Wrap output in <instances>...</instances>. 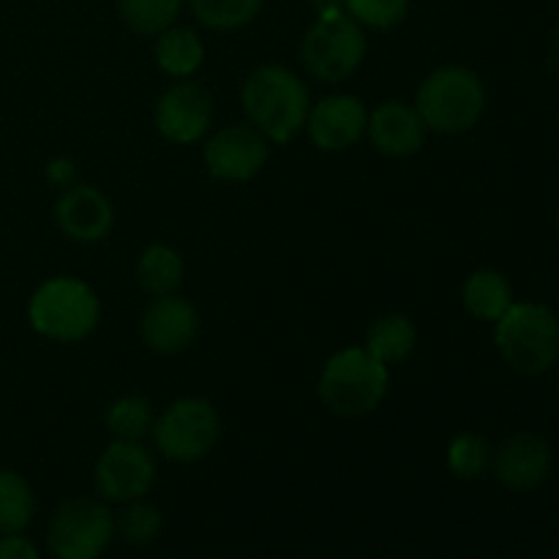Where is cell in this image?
I'll use <instances>...</instances> for the list:
<instances>
[{
  "mask_svg": "<svg viewBox=\"0 0 559 559\" xmlns=\"http://www.w3.org/2000/svg\"><path fill=\"white\" fill-rule=\"evenodd\" d=\"M249 123L267 142L287 145L306 129L311 98L306 82L287 66L265 63L251 71L240 91Z\"/></svg>",
  "mask_w": 559,
  "mask_h": 559,
  "instance_id": "6da1fadb",
  "label": "cell"
},
{
  "mask_svg": "<svg viewBox=\"0 0 559 559\" xmlns=\"http://www.w3.org/2000/svg\"><path fill=\"white\" fill-rule=\"evenodd\" d=\"M27 320L38 336L58 344H76L102 322L96 289L74 276H52L33 293Z\"/></svg>",
  "mask_w": 559,
  "mask_h": 559,
  "instance_id": "7a4b0ae2",
  "label": "cell"
},
{
  "mask_svg": "<svg viewBox=\"0 0 559 559\" xmlns=\"http://www.w3.org/2000/svg\"><path fill=\"white\" fill-rule=\"evenodd\" d=\"M388 366L380 364L366 347L338 349L322 366L320 393L322 404L342 418H364L371 415L388 396Z\"/></svg>",
  "mask_w": 559,
  "mask_h": 559,
  "instance_id": "3957f363",
  "label": "cell"
},
{
  "mask_svg": "<svg viewBox=\"0 0 559 559\" xmlns=\"http://www.w3.org/2000/svg\"><path fill=\"white\" fill-rule=\"evenodd\" d=\"M415 109L435 134H464L478 126L486 109V87L475 71L464 66H442L418 87Z\"/></svg>",
  "mask_w": 559,
  "mask_h": 559,
  "instance_id": "277c9868",
  "label": "cell"
},
{
  "mask_svg": "<svg viewBox=\"0 0 559 559\" xmlns=\"http://www.w3.org/2000/svg\"><path fill=\"white\" fill-rule=\"evenodd\" d=\"M495 342L511 369L544 374L559 358V320L549 306L513 304L497 320Z\"/></svg>",
  "mask_w": 559,
  "mask_h": 559,
  "instance_id": "5b68a950",
  "label": "cell"
},
{
  "mask_svg": "<svg viewBox=\"0 0 559 559\" xmlns=\"http://www.w3.org/2000/svg\"><path fill=\"white\" fill-rule=\"evenodd\" d=\"M366 58V33L347 11L320 14L300 41V63L320 82H344Z\"/></svg>",
  "mask_w": 559,
  "mask_h": 559,
  "instance_id": "8992f818",
  "label": "cell"
},
{
  "mask_svg": "<svg viewBox=\"0 0 559 559\" xmlns=\"http://www.w3.org/2000/svg\"><path fill=\"white\" fill-rule=\"evenodd\" d=\"M222 435V420L216 407L202 396H186L169 404L153 420V445L164 459L178 464H191L205 459L216 448Z\"/></svg>",
  "mask_w": 559,
  "mask_h": 559,
  "instance_id": "52a82bcc",
  "label": "cell"
},
{
  "mask_svg": "<svg viewBox=\"0 0 559 559\" xmlns=\"http://www.w3.org/2000/svg\"><path fill=\"white\" fill-rule=\"evenodd\" d=\"M115 535V516L102 500L71 497L49 524V549L58 559H96Z\"/></svg>",
  "mask_w": 559,
  "mask_h": 559,
  "instance_id": "ba28073f",
  "label": "cell"
},
{
  "mask_svg": "<svg viewBox=\"0 0 559 559\" xmlns=\"http://www.w3.org/2000/svg\"><path fill=\"white\" fill-rule=\"evenodd\" d=\"M271 142L251 123H233L213 131L202 147L205 169L222 183H249L271 156Z\"/></svg>",
  "mask_w": 559,
  "mask_h": 559,
  "instance_id": "9c48e42d",
  "label": "cell"
},
{
  "mask_svg": "<svg viewBox=\"0 0 559 559\" xmlns=\"http://www.w3.org/2000/svg\"><path fill=\"white\" fill-rule=\"evenodd\" d=\"M93 480L104 500L123 506L142 500L156 480V459L142 442L112 440L98 456Z\"/></svg>",
  "mask_w": 559,
  "mask_h": 559,
  "instance_id": "30bf717a",
  "label": "cell"
},
{
  "mask_svg": "<svg viewBox=\"0 0 559 559\" xmlns=\"http://www.w3.org/2000/svg\"><path fill=\"white\" fill-rule=\"evenodd\" d=\"M158 134L173 145H194L213 126V96L202 82L178 80L158 96L153 109Z\"/></svg>",
  "mask_w": 559,
  "mask_h": 559,
  "instance_id": "8fae6325",
  "label": "cell"
},
{
  "mask_svg": "<svg viewBox=\"0 0 559 559\" xmlns=\"http://www.w3.org/2000/svg\"><path fill=\"white\" fill-rule=\"evenodd\" d=\"M366 126H369L366 104L353 93H331V96L320 98L317 104H311L309 118H306L309 140L325 153H338L358 145L366 136Z\"/></svg>",
  "mask_w": 559,
  "mask_h": 559,
  "instance_id": "7c38bea8",
  "label": "cell"
},
{
  "mask_svg": "<svg viewBox=\"0 0 559 559\" xmlns=\"http://www.w3.org/2000/svg\"><path fill=\"white\" fill-rule=\"evenodd\" d=\"M200 333V314L183 295H158L147 304L140 320V336L147 349L158 355H178L194 344Z\"/></svg>",
  "mask_w": 559,
  "mask_h": 559,
  "instance_id": "4fadbf2b",
  "label": "cell"
},
{
  "mask_svg": "<svg viewBox=\"0 0 559 559\" xmlns=\"http://www.w3.org/2000/svg\"><path fill=\"white\" fill-rule=\"evenodd\" d=\"M55 222L66 238L76 243H98L112 233V202L96 186H69L55 202Z\"/></svg>",
  "mask_w": 559,
  "mask_h": 559,
  "instance_id": "5bb4252c",
  "label": "cell"
},
{
  "mask_svg": "<svg viewBox=\"0 0 559 559\" xmlns=\"http://www.w3.org/2000/svg\"><path fill=\"white\" fill-rule=\"evenodd\" d=\"M497 480L511 491H530L546 480L551 469V448L538 435H513L491 456Z\"/></svg>",
  "mask_w": 559,
  "mask_h": 559,
  "instance_id": "9a60e30c",
  "label": "cell"
},
{
  "mask_svg": "<svg viewBox=\"0 0 559 559\" xmlns=\"http://www.w3.org/2000/svg\"><path fill=\"white\" fill-rule=\"evenodd\" d=\"M371 145L391 158H407L420 153L426 145V123L420 120L418 109L404 102H385L369 112V126H366Z\"/></svg>",
  "mask_w": 559,
  "mask_h": 559,
  "instance_id": "2e32d148",
  "label": "cell"
},
{
  "mask_svg": "<svg viewBox=\"0 0 559 559\" xmlns=\"http://www.w3.org/2000/svg\"><path fill=\"white\" fill-rule=\"evenodd\" d=\"M205 60V44L191 27H167L156 36V63L173 80H189Z\"/></svg>",
  "mask_w": 559,
  "mask_h": 559,
  "instance_id": "e0dca14e",
  "label": "cell"
},
{
  "mask_svg": "<svg viewBox=\"0 0 559 559\" xmlns=\"http://www.w3.org/2000/svg\"><path fill=\"white\" fill-rule=\"evenodd\" d=\"M464 309L480 322H497L513 306V289L502 273L475 271L462 289Z\"/></svg>",
  "mask_w": 559,
  "mask_h": 559,
  "instance_id": "ac0fdd59",
  "label": "cell"
},
{
  "mask_svg": "<svg viewBox=\"0 0 559 559\" xmlns=\"http://www.w3.org/2000/svg\"><path fill=\"white\" fill-rule=\"evenodd\" d=\"M186 265L178 249L167 243H153L136 260V282L147 295L158 298V295L178 293L183 284Z\"/></svg>",
  "mask_w": 559,
  "mask_h": 559,
  "instance_id": "d6986e66",
  "label": "cell"
},
{
  "mask_svg": "<svg viewBox=\"0 0 559 559\" xmlns=\"http://www.w3.org/2000/svg\"><path fill=\"white\" fill-rule=\"evenodd\" d=\"M415 342H418V331H415L413 320L404 314L380 317L371 322L369 333H366V349L385 366L407 360L413 355Z\"/></svg>",
  "mask_w": 559,
  "mask_h": 559,
  "instance_id": "ffe728a7",
  "label": "cell"
},
{
  "mask_svg": "<svg viewBox=\"0 0 559 559\" xmlns=\"http://www.w3.org/2000/svg\"><path fill=\"white\" fill-rule=\"evenodd\" d=\"M104 424L112 440L142 442L153 429V407L142 396H120L118 402L109 404Z\"/></svg>",
  "mask_w": 559,
  "mask_h": 559,
  "instance_id": "44dd1931",
  "label": "cell"
},
{
  "mask_svg": "<svg viewBox=\"0 0 559 559\" xmlns=\"http://www.w3.org/2000/svg\"><path fill=\"white\" fill-rule=\"evenodd\" d=\"M186 0H118L120 20L140 36H158L175 25Z\"/></svg>",
  "mask_w": 559,
  "mask_h": 559,
  "instance_id": "7402d4cb",
  "label": "cell"
},
{
  "mask_svg": "<svg viewBox=\"0 0 559 559\" xmlns=\"http://www.w3.org/2000/svg\"><path fill=\"white\" fill-rule=\"evenodd\" d=\"M33 519V491L14 469H0V535H14Z\"/></svg>",
  "mask_w": 559,
  "mask_h": 559,
  "instance_id": "603a6c76",
  "label": "cell"
},
{
  "mask_svg": "<svg viewBox=\"0 0 559 559\" xmlns=\"http://www.w3.org/2000/svg\"><path fill=\"white\" fill-rule=\"evenodd\" d=\"M191 11L202 25L213 31H235L260 14L265 0H189Z\"/></svg>",
  "mask_w": 559,
  "mask_h": 559,
  "instance_id": "cb8c5ba5",
  "label": "cell"
},
{
  "mask_svg": "<svg viewBox=\"0 0 559 559\" xmlns=\"http://www.w3.org/2000/svg\"><path fill=\"white\" fill-rule=\"evenodd\" d=\"M491 464V448L475 431H462L459 437H453L451 445H448V467L456 478L475 480L489 469Z\"/></svg>",
  "mask_w": 559,
  "mask_h": 559,
  "instance_id": "d4e9b609",
  "label": "cell"
},
{
  "mask_svg": "<svg viewBox=\"0 0 559 559\" xmlns=\"http://www.w3.org/2000/svg\"><path fill=\"white\" fill-rule=\"evenodd\" d=\"M344 11L371 31H391L409 14V0H344Z\"/></svg>",
  "mask_w": 559,
  "mask_h": 559,
  "instance_id": "484cf974",
  "label": "cell"
},
{
  "mask_svg": "<svg viewBox=\"0 0 559 559\" xmlns=\"http://www.w3.org/2000/svg\"><path fill=\"white\" fill-rule=\"evenodd\" d=\"M115 530L134 546L151 544L162 533V513L153 506H147V502L131 500L126 502L120 516L115 519Z\"/></svg>",
  "mask_w": 559,
  "mask_h": 559,
  "instance_id": "4316f807",
  "label": "cell"
},
{
  "mask_svg": "<svg viewBox=\"0 0 559 559\" xmlns=\"http://www.w3.org/2000/svg\"><path fill=\"white\" fill-rule=\"evenodd\" d=\"M0 559H38V551L31 540L14 533L3 535V540H0Z\"/></svg>",
  "mask_w": 559,
  "mask_h": 559,
  "instance_id": "83f0119b",
  "label": "cell"
},
{
  "mask_svg": "<svg viewBox=\"0 0 559 559\" xmlns=\"http://www.w3.org/2000/svg\"><path fill=\"white\" fill-rule=\"evenodd\" d=\"M47 178L52 186H60V189H69L76 178V167L71 158H55L47 167Z\"/></svg>",
  "mask_w": 559,
  "mask_h": 559,
  "instance_id": "f1b7e54d",
  "label": "cell"
},
{
  "mask_svg": "<svg viewBox=\"0 0 559 559\" xmlns=\"http://www.w3.org/2000/svg\"><path fill=\"white\" fill-rule=\"evenodd\" d=\"M311 9L320 14H333V11H344V0H309Z\"/></svg>",
  "mask_w": 559,
  "mask_h": 559,
  "instance_id": "f546056e",
  "label": "cell"
},
{
  "mask_svg": "<svg viewBox=\"0 0 559 559\" xmlns=\"http://www.w3.org/2000/svg\"><path fill=\"white\" fill-rule=\"evenodd\" d=\"M551 60L559 63V20H557V27H555V38H551Z\"/></svg>",
  "mask_w": 559,
  "mask_h": 559,
  "instance_id": "4dcf8cb0",
  "label": "cell"
}]
</instances>
